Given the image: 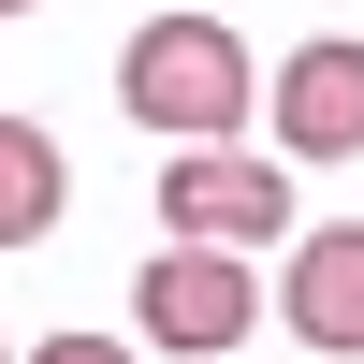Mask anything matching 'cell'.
I'll list each match as a JSON object with an SVG mask.
<instances>
[{
	"mask_svg": "<svg viewBox=\"0 0 364 364\" xmlns=\"http://www.w3.org/2000/svg\"><path fill=\"white\" fill-rule=\"evenodd\" d=\"M117 102H132V132H233V117L262 102V73H248V44H233L219 15H146L132 44H117Z\"/></svg>",
	"mask_w": 364,
	"mask_h": 364,
	"instance_id": "cell-1",
	"label": "cell"
},
{
	"mask_svg": "<svg viewBox=\"0 0 364 364\" xmlns=\"http://www.w3.org/2000/svg\"><path fill=\"white\" fill-rule=\"evenodd\" d=\"M277 321H291L306 350L364 364V219H336V233H291V277H277Z\"/></svg>",
	"mask_w": 364,
	"mask_h": 364,
	"instance_id": "cell-5",
	"label": "cell"
},
{
	"mask_svg": "<svg viewBox=\"0 0 364 364\" xmlns=\"http://www.w3.org/2000/svg\"><path fill=\"white\" fill-rule=\"evenodd\" d=\"M29 364H132V336H44Z\"/></svg>",
	"mask_w": 364,
	"mask_h": 364,
	"instance_id": "cell-7",
	"label": "cell"
},
{
	"mask_svg": "<svg viewBox=\"0 0 364 364\" xmlns=\"http://www.w3.org/2000/svg\"><path fill=\"white\" fill-rule=\"evenodd\" d=\"M161 219L204 233V248H277V233H291V175H262L233 132H190L175 175H161Z\"/></svg>",
	"mask_w": 364,
	"mask_h": 364,
	"instance_id": "cell-3",
	"label": "cell"
},
{
	"mask_svg": "<svg viewBox=\"0 0 364 364\" xmlns=\"http://www.w3.org/2000/svg\"><path fill=\"white\" fill-rule=\"evenodd\" d=\"M0 15H29V0H0Z\"/></svg>",
	"mask_w": 364,
	"mask_h": 364,
	"instance_id": "cell-8",
	"label": "cell"
},
{
	"mask_svg": "<svg viewBox=\"0 0 364 364\" xmlns=\"http://www.w3.org/2000/svg\"><path fill=\"white\" fill-rule=\"evenodd\" d=\"M0 364H15V350H0Z\"/></svg>",
	"mask_w": 364,
	"mask_h": 364,
	"instance_id": "cell-9",
	"label": "cell"
},
{
	"mask_svg": "<svg viewBox=\"0 0 364 364\" xmlns=\"http://www.w3.org/2000/svg\"><path fill=\"white\" fill-rule=\"evenodd\" d=\"M132 306H146V350H175V364H219V350L262 321V277H248V248H204V233H175V248L132 277Z\"/></svg>",
	"mask_w": 364,
	"mask_h": 364,
	"instance_id": "cell-2",
	"label": "cell"
},
{
	"mask_svg": "<svg viewBox=\"0 0 364 364\" xmlns=\"http://www.w3.org/2000/svg\"><path fill=\"white\" fill-rule=\"evenodd\" d=\"M58 204H73V161H58L29 117H0V248H44Z\"/></svg>",
	"mask_w": 364,
	"mask_h": 364,
	"instance_id": "cell-6",
	"label": "cell"
},
{
	"mask_svg": "<svg viewBox=\"0 0 364 364\" xmlns=\"http://www.w3.org/2000/svg\"><path fill=\"white\" fill-rule=\"evenodd\" d=\"M219 364H233V350H219Z\"/></svg>",
	"mask_w": 364,
	"mask_h": 364,
	"instance_id": "cell-10",
	"label": "cell"
},
{
	"mask_svg": "<svg viewBox=\"0 0 364 364\" xmlns=\"http://www.w3.org/2000/svg\"><path fill=\"white\" fill-rule=\"evenodd\" d=\"M262 117H277L291 161H364V44H291Z\"/></svg>",
	"mask_w": 364,
	"mask_h": 364,
	"instance_id": "cell-4",
	"label": "cell"
}]
</instances>
